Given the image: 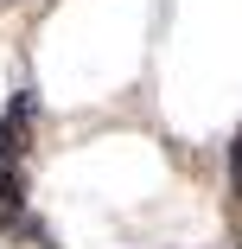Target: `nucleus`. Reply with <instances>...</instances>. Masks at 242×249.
Segmentation results:
<instances>
[{
	"label": "nucleus",
	"instance_id": "obj_1",
	"mask_svg": "<svg viewBox=\"0 0 242 249\" xmlns=\"http://www.w3.org/2000/svg\"><path fill=\"white\" fill-rule=\"evenodd\" d=\"M26 128H32V96L19 89V96H13V109H7V122H0V166L26 154Z\"/></svg>",
	"mask_w": 242,
	"mask_h": 249
},
{
	"label": "nucleus",
	"instance_id": "obj_2",
	"mask_svg": "<svg viewBox=\"0 0 242 249\" xmlns=\"http://www.w3.org/2000/svg\"><path fill=\"white\" fill-rule=\"evenodd\" d=\"M229 166H236V185H242V134H236V160H229Z\"/></svg>",
	"mask_w": 242,
	"mask_h": 249
}]
</instances>
